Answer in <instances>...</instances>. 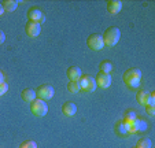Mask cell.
<instances>
[{
	"label": "cell",
	"instance_id": "6da1fadb",
	"mask_svg": "<svg viewBox=\"0 0 155 148\" xmlns=\"http://www.w3.org/2000/svg\"><path fill=\"white\" fill-rule=\"evenodd\" d=\"M122 80L126 84V87L129 88H137L140 85V80H141V71L137 67H130V69L125 70L122 74Z\"/></svg>",
	"mask_w": 155,
	"mask_h": 148
},
{
	"label": "cell",
	"instance_id": "7a4b0ae2",
	"mask_svg": "<svg viewBox=\"0 0 155 148\" xmlns=\"http://www.w3.org/2000/svg\"><path fill=\"white\" fill-rule=\"evenodd\" d=\"M102 37H103V43H104V45L114 47L115 44L118 43V40H120L121 32L117 26H110L104 30V33H103Z\"/></svg>",
	"mask_w": 155,
	"mask_h": 148
},
{
	"label": "cell",
	"instance_id": "3957f363",
	"mask_svg": "<svg viewBox=\"0 0 155 148\" xmlns=\"http://www.w3.org/2000/svg\"><path fill=\"white\" fill-rule=\"evenodd\" d=\"M54 93H55V90H54V88L51 87V85L43 84L36 89V97H38L40 100H44V102H47V100L54 97Z\"/></svg>",
	"mask_w": 155,
	"mask_h": 148
},
{
	"label": "cell",
	"instance_id": "277c9868",
	"mask_svg": "<svg viewBox=\"0 0 155 148\" xmlns=\"http://www.w3.org/2000/svg\"><path fill=\"white\" fill-rule=\"evenodd\" d=\"M30 110L35 114L36 117H44L48 113V106L44 100H40V99H35L32 103H30Z\"/></svg>",
	"mask_w": 155,
	"mask_h": 148
},
{
	"label": "cell",
	"instance_id": "5b68a950",
	"mask_svg": "<svg viewBox=\"0 0 155 148\" xmlns=\"http://www.w3.org/2000/svg\"><path fill=\"white\" fill-rule=\"evenodd\" d=\"M87 45L89 47L94 51H100L104 47V43H103V37L97 33H92V35L88 36L87 38Z\"/></svg>",
	"mask_w": 155,
	"mask_h": 148
},
{
	"label": "cell",
	"instance_id": "8992f818",
	"mask_svg": "<svg viewBox=\"0 0 155 148\" xmlns=\"http://www.w3.org/2000/svg\"><path fill=\"white\" fill-rule=\"evenodd\" d=\"M80 85H81V89L85 92H94L96 89V81H95L94 77L88 76V74H82L81 78L78 80Z\"/></svg>",
	"mask_w": 155,
	"mask_h": 148
},
{
	"label": "cell",
	"instance_id": "52a82bcc",
	"mask_svg": "<svg viewBox=\"0 0 155 148\" xmlns=\"http://www.w3.org/2000/svg\"><path fill=\"white\" fill-rule=\"evenodd\" d=\"M96 87H100L102 89H106L111 85V76L110 74H106V73H102V71H97L96 74Z\"/></svg>",
	"mask_w": 155,
	"mask_h": 148
},
{
	"label": "cell",
	"instance_id": "ba28073f",
	"mask_svg": "<svg viewBox=\"0 0 155 148\" xmlns=\"http://www.w3.org/2000/svg\"><path fill=\"white\" fill-rule=\"evenodd\" d=\"M41 30V25L38 22H35V21H28L26 25H25V32L29 37H37L40 35Z\"/></svg>",
	"mask_w": 155,
	"mask_h": 148
},
{
	"label": "cell",
	"instance_id": "9c48e42d",
	"mask_svg": "<svg viewBox=\"0 0 155 148\" xmlns=\"http://www.w3.org/2000/svg\"><path fill=\"white\" fill-rule=\"evenodd\" d=\"M28 18H29V21H35V22H38L41 25V22H44L45 21V15L41 12L40 8H37V7H30L29 10H28Z\"/></svg>",
	"mask_w": 155,
	"mask_h": 148
},
{
	"label": "cell",
	"instance_id": "30bf717a",
	"mask_svg": "<svg viewBox=\"0 0 155 148\" xmlns=\"http://www.w3.org/2000/svg\"><path fill=\"white\" fill-rule=\"evenodd\" d=\"M66 74H68V78L70 80V81H78V80L81 78V76H82L81 69H80L78 66H70V67H68V71H66Z\"/></svg>",
	"mask_w": 155,
	"mask_h": 148
},
{
	"label": "cell",
	"instance_id": "8fae6325",
	"mask_svg": "<svg viewBox=\"0 0 155 148\" xmlns=\"http://www.w3.org/2000/svg\"><path fill=\"white\" fill-rule=\"evenodd\" d=\"M122 8V2L120 0H108L107 2V11L110 14H118Z\"/></svg>",
	"mask_w": 155,
	"mask_h": 148
},
{
	"label": "cell",
	"instance_id": "7c38bea8",
	"mask_svg": "<svg viewBox=\"0 0 155 148\" xmlns=\"http://www.w3.org/2000/svg\"><path fill=\"white\" fill-rule=\"evenodd\" d=\"M150 96H151V93L147 92V90H144V89H141L136 93V100H137L139 104L147 106L148 104V100H150Z\"/></svg>",
	"mask_w": 155,
	"mask_h": 148
},
{
	"label": "cell",
	"instance_id": "4fadbf2b",
	"mask_svg": "<svg viewBox=\"0 0 155 148\" xmlns=\"http://www.w3.org/2000/svg\"><path fill=\"white\" fill-rule=\"evenodd\" d=\"M76 111H77V106L74 104L73 102H66L62 104V113H63L64 115L71 117L76 114Z\"/></svg>",
	"mask_w": 155,
	"mask_h": 148
},
{
	"label": "cell",
	"instance_id": "5bb4252c",
	"mask_svg": "<svg viewBox=\"0 0 155 148\" xmlns=\"http://www.w3.org/2000/svg\"><path fill=\"white\" fill-rule=\"evenodd\" d=\"M21 97L24 99V102L32 103L36 99V90L30 89V88H25V89L21 92Z\"/></svg>",
	"mask_w": 155,
	"mask_h": 148
},
{
	"label": "cell",
	"instance_id": "9a60e30c",
	"mask_svg": "<svg viewBox=\"0 0 155 148\" xmlns=\"http://www.w3.org/2000/svg\"><path fill=\"white\" fill-rule=\"evenodd\" d=\"M2 6H3L4 11L12 12L14 10H17L18 2H17V0H4V2H2Z\"/></svg>",
	"mask_w": 155,
	"mask_h": 148
},
{
	"label": "cell",
	"instance_id": "2e32d148",
	"mask_svg": "<svg viewBox=\"0 0 155 148\" xmlns=\"http://www.w3.org/2000/svg\"><path fill=\"white\" fill-rule=\"evenodd\" d=\"M133 125H135L136 132H144V130H147V128H148V123H147L144 119H140V118H136L135 121H133Z\"/></svg>",
	"mask_w": 155,
	"mask_h": 148
},
{
	"label": "cell",
	"instance_id": "e0dca14e",
	"mask_svg": "<svg viewBox=\"0 0 155 148\" xmlns=\"http://www.w3.org/2000/svg\"><path fill=\"white\" fill-rule=\"evenodd\" d=\"M99 71L106 73V74H110L113 71V64L110 61H103L99 63Z\"/></svg>",
	"mask_w": 155,
	"mask_h": 148
},
{
	"label": "cell",
	"instance_id": "ac0fdd59",
	"mask_svg": "<svg viewBox=\"0 0 155 148\" xmlns=\"http://www.w3.org/2000/svg\"><path fill=\"white\" fill-rule=\"evenodd\" d=\"M136 147L137 148H152V143L148 137H141V139H139Z\"/></svg>",
	"mask_w": 155,
	"mask_h": 148
},
{
	"label": "cell",
	"instance_id": "d6986e66",
	"mask_svg": "<svg viewBox=\"0 0 155 148\" xmlns=\"http://www.w3.org/2000/svg\"><path fill=\"white\" fill-rule=\"evenodd\" d=\"M68 90L70 93H78L81 90V85L78 81H70L68 84Z\"/></svg>",
	"mask_w": 155,
	"mask_h": 148
},
{
	"label": "cell",
	"instance_id": "ffe728a7",
	"mask_svg": "<svg viewBox=\"0 0 155 148\" xmlns=\"http://www.w3.org/2000/svg\"><path fill=\"white\" fill-rule=\"evenodd\" d=\"M115 133H117L118 136H125V134H128V130H126L122 121H118L117 123H115Z\"/></svg>",
	"mask_w": 155,
	"mask_h": 148
},
{
	"label": "cell",
	"instance_id": "44dd1931",
	"mask_svg": "<svg viewBox=\"0 0 155 148\" xmlns=\"http://www.w3.org/2000/svg\"><path fill=\"white\" fill-rule=\"evenodd\" d=\"M136 118H137L136 111L132 110V108H129V110H126L125 114H124V119H122V121H135Z\"/></svg>",
	"mask_w": 155,
	"mask_h": 148
},
{
	"label": "cell",
	"instance_id": "7402d4cb",
	"mask_svg": "<svg viewBox=\"0 0 155 148\" xmlns=\"http://www.w3.org/2000/svg\"><path fill=\"white\" fill-rule=\"evenodd\" d=\"M19 148H37V144L33 140H26V141H24L19 145Z\"/></svg>",
	"mask_w": 155,
	"mask_h": 148
},
{
	"label": "cell",
	"instance_id": "603a6c76",
	"mask_svg": "<svg viewBox=\"0 0 155 148\" xmlns=\"http://www.w3.org/2000/svg\"><path fill=\"white\" fill-rule=\"evenodd\" d=\"M7 90H8V84L7 82H0V96L4 95Z\"/></svg>",
	"mask_w": 155,
	"mask_h": 148
},
{
	"label": "cell",
	"instance_id": "cb8c5ba5",
	"mask_svg": "<svg viewBox=\"0 0 155 148\" xmlns=\"http://www.w3.org/2000/svg\"><path fill=\"white\" fill-rule=\"evenodd\" d=\"M146 113L148 115H155V106H146Z\"/></svg>",
	"mask_w": 155,
	"mask_h": 148
},
{
	"label": "cell",
	"instance_id": "d4e9b609",
	"mask_svg": "<svg viewBox=\"0 0 155 148\" xmlns=\"http://www.w3.org/2000/svg\"><path fill=\"white\" fill-rule=\"evenodd\" d=\"M4 40H6V35H4L3 30H0V44H3Z\"/></svg>",
	"mask_w": 155,
	"mask_h": 148
},
{
	"label": "cell",
	"instance_id": "484cf974",
	"mask_svg": "<svg viewBox=\"0 0 155 148\" xmlns=\"http://www.w3.org/2000/svg\"><path fill=\"white\" fill-rule=\"evenodd\" d=\"M0 82H4V74L0 71Z\"/></svg>",
	"mask_w": 155,
	"mask_h": 148
},
{
	"label": "cell",
	"instance_id": "4316f807",
	"mask_svg": "<svg viewBox=\"0 0 155 148\" xmlns=\"http://www.w3.org/2000/svg\"><path fill=\"white\" fill-rule=\"evenodd\" d=\"M3 12H4V8H3V6H2V3H0V17L3 15Z\"/></svg>",
	"mask_w": 155,
	"mask_h": 148
},
{
	"label": "cell",
	"instance_id": "83f0119b",
	"mask_svg": "<svg viewBox=\"0 0 155 148\" xmlns=\"http://www.w3.org/2000/svg\"><path fill=\"white\" fill-rule=\"evenodd\" d=\"M132 148H137V147H132Z\"/></svg>",
	"mask_w": 155,
	"mask_h": 148
}]
</instances>
